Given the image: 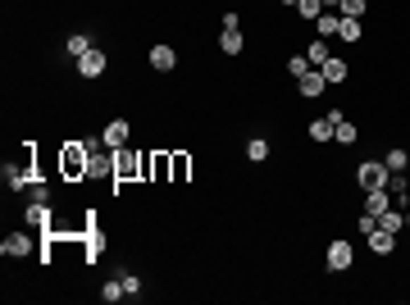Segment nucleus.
Returning <instances> with one entry per match:
<instances>
[{
  "label": "nucleus",
  "instance_id": "obj_10",
  "mask_svg": "<svg viewBox=\"0 0 410 305\" xmlns=\"http://www.w3.org/2000/svg\"><path fill=\"white\" fill-rule=\"evenodd\" d=\"M297 91H301V100H319L328 91V78L319 69H310V73H301V78H297Z\"/></svg>",
  "mask_w": 410,
  "mask_h": 305
},
{
  "label": "nucleus",
  "instance_id": "obj_17",
  "mask_svg": "<svg viewBox=\"0 0 410 305\" xmlns=\"http://www.w3.org/2000/svg\"><path fill=\"white\" fill-rule=\"evenodd\" d=\"M23 219H27L32 228H51V205H46V201H27Z\"/></svg>",
  "mask_w": 410,
  "mask_h": 305
},
{
  "label": "nucleus",
  "instance_id": "obj_25",
  "mask_svg": "<svg viewBox=\"0 0 410 305\" xmlns=\"http://www.w3.org/2000/svg\"><path fill=\"white\" fill-rule=\"evenodd\" d=\"M387 169H392V174H410V155H406V150L402 146H387Z\"/></svg>",
  "mask_w": 410,
  "mask_h": 305
},
{
  "label": "nucleus",
  "instance_id": "obj_28",
  "mask_svg": "<svg viewBox=\"0 0 410 305\" xmlns=\"http://www.w3.org/2000/svg\"><path fill=\"white\" fill-rule=\"evenodd\" d=\"M337 14H342V18H365V14H369V0H342Z\"/></svg>",
  "mask_w": 410,
  "mask_h": 305
},
{
  "label": "nucleus",
  "instance_id": "obj_33",
  "mask_svg": "<svg viewBox=\"0 0 410 305\" xmlns=\"http://www.w3.org/2000/svg\"><path fill=\"white\" fill-rule=\"evenodd\" d=\"M356 228H360V233H374V228H378V219H374V214H365V209H360V219H356Z\"/></svg>",
  "mask_w": 410,
  "mask_h": 305
},
{
  "label": "nucleus",
  "instance_id": "obj_29",
  "mask_svg": "<svg viewBox=\"0 0 410 305\" xmlns=\"http://www.w3.org/2000/svg\"><path fill=\"white\" fill-rule=\"evenodd\" d=\"M310 69H315V64H310L306 55H292V60H287V73H292V78H301V73H310Z\"/></svg>",
  "mask_w": 410,
  "mask_h": 305
},
{
  "label": "nucleus",
  "instance_id": "obj_34",
  "mask_svg": "<svg viewBox=\"0 0 410 305\" xmlns=\"http://www.w3.org/2000/svg\"><path fill=\"white\" fill-rule=\"evenodd\" d=\"M223 32H242V14H232V9H228V14H223Z\"/></svg>",
  "mask_w": 410,
  "mask_h": 305
},
{
  "label": "nucleus",
  "instance_id": "obj_18",
  "mask_svg": "<svg viewBox=\"0 0 410 305\" xmlns=\"http://www.w3.org/2000/svg\"><path fill=\"white\" fill-rule=\"evenodd\" d=\"M337 37H342L347 46L365 41V27H360V18H337Z\"/></svg>",
  "mask_w": 410,
  "mask_h": 305
},
{
  "label": "nucleus",
  "instance_id": "obj_9",
  "mask_svg": "<svg viewBox=\"0 0 410 305\" xmlns=\"http://www.w3.org/2000/svg\"><path fill=\"white\" fill-rule=\"evenodd\" d=\"M128 137H132V123H128V119H110V123H105V128H101V141H105V146H110V150L128 146Z\"/></svg>",
  "mask_w": 410,
  "mask_h": 305
},
{
  "label": "nucleus",
  "instance_id": "obj_1",
  "mask_svg": "<svg viewBox=\"0 0 410 305\" xmlns=\"http://www.w3.org/2000/svg\"><path fill=\"white\" fill-rule=\"evenodd\" d=\"M87 155H92L87 141H64L60 146V178L64 183H87Z\"/></svg>",
  "mask_w": 410,
  "mask_h": 305
},
{
  "label": "nucleus",
  "instance_id": "obj_27",
  "mask_svg": "<svg viewBox=\"0 0 410 305\" xmlns=\"http://www.w3.org/2000/svg\"><path fill=\"white\" fill-rule=\"evenodd\" d=\"M219 51H223V55H242V51H247L242 32H219Z\"/></svg>",
  "mask_w": 410,
  "mask_h": 305
},
{
  "label": "nucleus",
  "instance_id": "obj_7",
  "mask_svg": "<svg viewBox=\"0 0 410 305\" xmlns=\"http://www.w3.org/2000/svg\"><path fill=\"white\" fill-rule=\"evenodd\" d=\"M105 69H110V55H105V51H96V46H92V51L82 55V60H77V73H82L87 82L105 78Z\"/></svg>",
  "mask_w": 410,
  "mask_h": 305
},
{
  "label": "nucleus",
  "instance_id": "obj_16",
  "mask_svg": "<svg viewBox=\"0 0 410 305\" xmlns=\"http://www.w3.org/2000/svg\"><path fill=\"white\" fill-rule=\"evenodd\" d=\"M356 137H360V128L347 119V114H342V119L333 123V141H337V146H356Z\"/></svg>",
  "mask_w": 410,
  "mask_h": 305
},
{
  "label": "nucleus",
  "instance_id": "obj_22",
  "mask_svg": "<svg viewBox=\"0 0 410 305\" xmlns=\"http://www.w3.org/2000/svg\"><path fill=\"white\" fill-rule=\"evenodd\" d=\"M337 9H324V14L315 18V37H337Z\"/></svg>",
  "mask_w": 410,
  "mask_h": 305
},
{
  "label": "nucleus",
  "instance_id": "obj_20",
  "mask_svg": "<svg viewBox=\"0 0 410 305\" xmlns=\"http://www.w3.org/2000/svg\"><path fill=\"white\" fill-rule=\"evenodd\" d=\"M310 141H319V146H328V141H333V119H328V114H324V119H315V123H310Z\"/></svg>",
  "mask_w": 410,
  "mask_h": 305
},
{
  "label": "nucleus",
  "instance_id": "obj_37",
  "mask_svg": "<svg viewBox=\"0 0 410 305\" xmlns=\"http://www.w3.org/2000/svg\"><path fill=\"white\" fill-rule=\"evenodd\" d=\"M278 5H287V9H297V0H278Z\"/></svg>",
  "mask_w": 410,
  "mask_h": 305
},
{
  "label": "nucleus",
  "instance_id": "obj_4",
  "mask_svg": "<svg viewBox=\"0 0 410 305\" xmlns=\"http://www.w3.org/2000/svg\"><path fill=\"white\" fill-rule=\"evenodd\" d=\"M356 183H360V192L387 187V183H392V169H387V160H360V169H356Z\"/></svg>",
  "mask_w": 410,
  "mask_h": 305
},
{
  "label": "nucleus",
  "instance_id": "obj_19",
  "mask_svg": "<svg viewBox=\"0 0 410 305\" xmlns=\"http://www.w3.org/2000/svg\"><path fill=\"white\" fill-rule=\"evenodd\" d=\"M101 251H105L101 228H96V223H87V264H96V260H101Z\"/></svg>",
  "mask_w": 410,
  "mask_h": 305
},
{
  "label": "nucleus",
  "instance_id": "obj_26",
  "mask_svg": "<svg viewBox=\"0 0 410 305\" xmlns=\"http://www.w3.org/2000/svg\"><path fill=\"white\" fill-rule=\"evenodd\" d=\"M247 160H251V164H265V160H269V141L265 137H251L247 141Z\"/></svg>",
  "mask_w": 410,
  "mask_h": 305
},
{
  "label": "nucleus",
  "instance_id": "obj_31",
  "mask_svg": "<svg viewBox=\"0 0 410 305\" xmlns=\"http://www.w3.org/2000/svg\"><path fill=\"white\" fill-rule=\"evenodd\" d=\"M101 297H105V301H119V297H128V292H123L119 278H114V283H105V287H101Z\"/></svg>",
  "mask_w": 410,
  "mask_h": 305
},
{
  "label": "nucleus",
  "instance_id": "obj_30",
  "mask_svg": "<svg viewBox=\"0 0 410 305\" xmlns=\"http://www.w3.org/2000/svg\"><path fill=\"white\" fill-rule=\"evenodd\" d=\"M297 14L301 18H319V14H324V5H319V0H297Z\"/></svg>",
  "mask_w": 410,
  "mask_h": 305
},
{
  "label": "nucleus",
  "instance_id": "obj_13",
  "mask_svg": "<svg viewBox=\"0 0 410 305\" xmlns=\"http://www.w3.org/2000/svg\"><path fill=\"white\" fill-rule=\"evenodd\" d=\"M378 228H387V233H397V237H402V233H406V209L392 201V205L383 209V214H378Z\"/></svg>",
  "mask_w": 410,
  "mask_h": 305
},
{
  "label": "nucleus",
  "instance_id": "obj_23",
  "mask_svg": "<svg viewBox=\"0 0 410 305\" xmlns=\"http://www.w3.org/2000/svg\"><path fill=\"white\" fill-rule=\"evenodd\" d=\"M187 178H192V155L187 150H173V178L169 183H187Z\"/></svg>",
  "mask_w": 410,
  "mask_h": 305
},
{
  "label": "nucleus",
  "instance_id": "obj_5",
  "mask_svg": "<svg viewBox=\"0 0 410 305\" xmlns=\"http://www.w3.org/2000/svg\"><path fill=\"white\" fill-rule=\"evenodd\" d=\"M173 178V150H146V183H169Z\"/></svg>",
  "mask_w": 410,
  "mask_h": 305
},
{
  "label": "nucleus",
  "instance_id": "obj_3",
  "mask_svg": "<svg viewBox=\"0 0 410 305\" xmlns=\"http://www.w3.org/2000/svg\"><path fill=\"white\" fill-rule=\"evenodd\" d=\"M92 155H87V183H101V178H114V150L105 141H87Z\"/></svg>",
  "mask_w": 410,
  "mask_h": 305
},
{
  "label": "nucleus",
  "instance_id": "obj_11",
  "mask_svg": "<svg viewBox=\"0 0 410 305\" xmlns=\"http://www.w3.org/2000/svg\"><path fill=\"white\" fill-rule=\"evenodd\" d=\"M0 255H5V260H27V255H32V237H27V233H9L5 242H0Z\"/></svg>",
  "mask_w": 410,
  "mask_h": 305
},
{
  "label": "nucleus",
  "instance_id": "obj_15",
  "mask_svg": "<svg viewBox=\"0 0 410 305\" xmlns=\"http://www.w3.org/2000/svg\"><path fill=\"white\" fill-rule=\"evenodd\" d=\"M392 205V192H387V187H374V192H365V214H383V209Z\"/></svg>",
  "mask_w": 410,
  "mask_h": 305
},
{
  "label": "nucleus",
  "instance_id": "obj_6",
  "mask_svg": "<svg viewBox=\"0 0 410 305\" xmlns=\"http://www.w3.org/2000/svg\"><path fill=\"white\" fill-rule=\"evenodd\" d=\"M324 264H328V273H347L351 264H356V251H351V242H347V237H337V242L328 246Z\"/></svg>",
  "mask_w": 410,
  "mask_h": 305
},
{
  "label": "nucleus",
  "instance_id": "obj_21",
  "mask_svg": "<svg viewBox=\"0 0 410 305\" xmlns=\"http://www.w3.org/2000/svg\"><path fill=\"white\" fill-rule=\"evenodd\" d=\"M87 51H92V37H87V32H73V37H64V55H73V60H82Z\"/></svg>",
  "mask_w": 410,
  "mask_h": 305
},
{
  "label": "nucleus",
  "instance_id": "obj_36",
  "mask_svg": "<svg viewBox=\"0 0 410 305\" xmlns=\"http://www.w3.org/2000/svg\"><path fill=\"white\" fill-rule=\"evenodd\" d=\"M319 5H324V9H337V5H342V0H319Z\"/></svg>",
  "mask_w": 410,
  "mask_h": 305
},
{
  "label": "nucleus",
  "instance_id": "obj_14",
  "mask_svg": "<svg viewBox=\"0 0 410 305\" xmlns=\"http://www.w3.org/2000/svg\"><path fill=\"white\" fill-rule=\"evenodd\" d=\"M319 73H324V78H328V87H337V82H347V60H337V55H328V60L324 64H319Z\"/></svg>",
  "mask_w": 410,
  "mask_h": 305
},
{
  "label": "nucleus",
  "instance_id": "obj_35",
  "mask_svg": "<svg viewBox=\"0 0 410 305\" xmlns=\"http://www.w3.org/2000/svg\"><path fill=\"white\" fill-rule=\"evenodd\" d=\"M123 292H128V297H142V278L128 273V278H123Z\"/></svg>",
  "mask_w": 410,
  "mask_h": 305
},
{
  "label": "nucleus",
  "instance_id": "obj_2",
  "mask_svg": "<svg viewBox=\"0 0 410 305\" xmlns=\"http://www.w3.org/2000/svg\"><path fill=\"white\" fill-rule=\"evenodd\" d=\"M137 174H146V155H142V150H132V146H119V150H114V187L132 183Z\"/></svg>",
  "mask_w": 410,
  "mask_h": 305
},
{
  "label": "nucleus",
  "instance_id": "obj_24",
  "mask_svg": "<svg viewBox=\"0 0 410 305\" xmlns=\"http://www.w3.org/2000/svg\"><path fill=\"white\" fill-rule=\"evenodd\" d=\"M328 55H333V51H328V37H315V41H310V46H306V60H310V64H315V69H319V64H324V60H328Z\"/></svg>",
  "mask_w": 410,
  "mask_h": 305
},
{
  "label": "nucleus",
  "instance_id": "obj_8",
  "mask_svg": "<svg viewBox=\"0 0 410 305\" xmlns=\"http://www.w3.org/2000/svg\"><path fill=\"white\" fill-rule=\"evenodd\" d=\"M146 64H151L155 73H173V69H178V51H173V46H164V41H155L151 55H146Z\"/></svg>",
  "mask_w": 410,
  "mask_h": 305
},
{
  "label": "nucleus",
  "instance_id": "obj_32",
  "mask_svg": "<svg viewBox=\"0 0 410 305\" xmlns=\"http://www.w3.org/2000/svg\"><path fill=\"white\" fill-rule=\"evenodd\" d=\"M27 196H32V201H46V205H51V187H46V183H32V187H27Z\"/></svg>",
  "mask_w": 410,
  "mask_h": 305
},
{
  "label": "nucleus",
  "instance_id": "obj_12",
  "mask_svg": "<svg viewBox=\"0 0 410 305\" xmlns=\"http://www.w3.org/2000/svg\"><path fill=\"white\" fill-rule=\"evenodd\" d=\"M365 242H369V251H374V255H392V251H397V233H387V228L365 233Z\"/></svg>",
  "mask_w": 410,
  "mask_h": 305
}]
</instances>
